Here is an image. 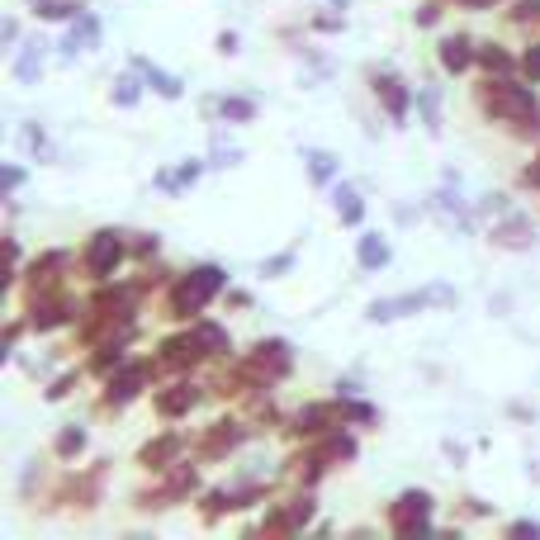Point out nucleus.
<instances>
[{
	"label": "nucleus",
	"mask_w": 540,
	"mask_h": 540,
	"mask_svg": "<svg viewBox=\"0 0 540 540\" xmlns=\"http://www.w3.org/2000/svg\"><path fill=\"white\" fill-rule=\"evenodd\" d=\"M479 105L484 114H493L498 124H517L522 133H540V105L531 86H517L512 76H488L479 90Z\"/></svg>",
	"instance_id": "nucleus-1"
},
{
	"label": "nucleus",
	"mask_w": 540,
	"mask_h": 540,
	"mask_svg": "<svg viewBox=\"0 0 540 540\" xmlns=\"http://www.w3.org/2000/svg\"><path fill=\"white\" fill-rule=\"evenodd\" d=\"M223 285H228L223 266H195V270H185L176 285H171V294H166V313H171V318H195L199 308L209 304V299H214Z\"/></svg>",
	"instance_id": "nucleus-2"
},
{
	"label": "nucleus",
	"mask_w": 540,
	"mask_h": 540,
	"mask_svg": "<svg viewBox=\"0 0 540 540\" xmlns=\"http://www.w3.org/2000/svg\"><path fill=\"white\" fill-rule=\"evenodd\" d=\"M450 308L455 304V289L450 285H427L417 289V294H398V299H375L370 304V323H394V318H408V313H422V308Z\"/></svg>",
	"instance_id": "nucleus-3"
},
{
	"label": "nucleus",
	"mask_w": 540,
	"mask_h": 540,
	"mask_svg": "<svg viewBox=\"0 0 540 540\" xmlns=\"http://www.w3.org/2000/svg\"><path fill=\"white\" fill-rule=\"evenodd\" d=\"M389 526L394 536H417V531H432V493L422 488H408L389 503Z\"/></svg>",
	"instance_id": "nucleus-4"
},
{
	"label": "nucleus",
	"mask_w": 540,
	"mask_h": 540,
	"mask_svg": "<svg viewBox=\"0 0 540 540\" xmlns=\"http://www.w3.org/2000/svg\"><path fill=\"white\" fill-rule=\"evenodd\" d=\"M119 261H124V237L114 233V228H100V233H90L86 256H81L86 275H95V280H109V275L119 270Z\"/></svg>",
	"instance_id": "nucleus-5"
},
{
	"label": "nucleus",
	"mask_w": 540,
	"mask_h": 540,
	"mask_svg": "<svg viewBox=\"0 0 540 540\" xmlns=\"http://www.w3.org/2000/svg\"><path fill=\"white\" fill-rule=\"evenodd\" d=\"M242 375L247 379H256L261 389L266 384H275V379H285L289 375V342H256V351H252V360L242 365Z\"/></svg>",
	"instance_id": "nucleus-6"
},
{
	"label": "nucleus",
	"mask_w": 540,
	"mask_h": 540,
	"mask_svg": "<svg viewBox=\"0 0 540 540\" xmlns=\"http://www.w3.org/2000/svg\"><path fill=\"white\" fill-rule=\"evenodd\" d=\"M370 86H375V100H379V105L389 109V119H394V124H403V119H408V105H413V90L403 86L394 72H379Z\"/></svg>",
	"instance_id": "nucleus-7"
},
{
	"label": "nucleus",
	"mask_w": 540,
	"mask_h": 540,
	"mask_svg": "<svg viewBox=\"0 0 540 540\" xmlns=\"http://www.w3.org/2000/svg\"><path fill=\"white\" fill-rule=\"evenodd\" d=\"M143 384H147V365H119V375L109 379L105 403L109 408H124V403H133V398L143 394Z\"/></svg>",
	"instance_id": "nucleus-8"
},
{
	"label": "nucleus",
	"mask_w": 540,
	"mask_h": 540,
	"mask_svg": "<svg viewBox=\"0 0 540 540\" xmlns=\"http://www.w3.org/2000/svg\"><path fill=\"white\" fill-rule=\"evenodd\" d=\"M90 48H100V19L90 15V10H81V15L72 19L67 38H62V53L76 57V53H90Z\"/></svg>",
	"instance_id": "nucleus-9"
},
{
	"label": "nucleus",
	"mask_w": 540,
	"mask_h": 540,
	"mask_svg": "<svg viewBox=\"0 0 540 540\" xmlns=\"http://www.w3.org/2000/svg\"><path fill=\"white\" fill-rule=\"evenodd\" d=\"M493 242H498V247H507V252H526V247L536 242V228H531L522 214H507L503 223L493 228Z\"/></svg>",
	"instance_id": "nucleus-10"
},
{
	"label": "nucleus",
	"mask_w": 540,
	"mask_h": 540,
	"mask_svg": "<svg viewBox=\"0 0 540 540\" xmlns=\"http://www.w3.org/2000/svg\"><path fill=\"white\" fill-rule=\"evenodd\" d=\"M199 403V384H190V379H176L171 389H162L157 394V413L162 417H180V413H190Z\"/></svg>",
	"instance_id": "nucleus-11"
},
{
	"label": "nucleus",
	"mask_w": 540,
	"mask_h": 540,
	"mask_svg": "<svg viewBox=\"0 0 540 540\" xmlns=\"http://www.w3.org/2000/svg\"><path fill=\"white\" fill-rule=\"evenodd\" d=\"M133 72H143V81L157 90L162 100H180V95H185V81L171 76V72H162V67H157V62H147V57H133Z\"/></svg>",
	"instance_id": "nucleus-12"
},
{
	"label": "nucleus",
	"mask_w": 540,
	"mask_h": 540,
	"mask_svg": "<svg viewBox=\"0 0 540 540\" xmlns=\"http://www.w3.org/2000/svg\"><path fill=\"white\" fill-rule=\"evenodd\" d=\"M469 62H479V48L469 43L465 34H450V38H441V67L446 72H469Z\"/></svg>",
	"instance_id": "nucleus-13"
},
{
	"label": "nucleus",
	"mask_w": 540,
	"mask_h": 540,
	"mask_svg": "<svg viewBox=\"0 0 540 540\" xmlns=\"http://www.w3.org/2000/svg\"><path fill=\"white\" fill-rule=\"evenodd\" d=\"M76 313H72V304H67V299H43V294H38L34 299V318H29V323H34V332H48V327H62V323H72Z\"/></svg>",
	"instance_id": "nucleus-14"
},
{
	"label": "nucleus",
	"mask_w": 540,
	"mask_h": 540,
	"mask_svg": "<svg viewBox=\"0 0 540 540\" xmlns=\"http://www.w3.org/2000/svg\"><path fill=\"white\" fill-rule=\"evenodd\" d=\"M162 365H171V370H185V365H199L204 360V351H199V342L185 332V337H171V342H162Z\"/></svg>",
	"instance_id": "nucleus-15"
},
{
	"label": "nucleus",
	"mask_w": 540,
	"mask_h": 540,
	"mask_svg": "<svg viewBox=\"0 0 540 540\" xmlns=\"http://www.w3.org/2000/svg\"><path fill=\"white\" fill-rule=\"evenodd\" d=\"M38 76H43V43H24L15 57V81L19 86H38Z\"/></svg>",
	"instance_id": "nucleus-16"
},
{
	"label": "nucleus",
	"mask_w": 540,
	"mask_h": 540,
	"mask_svg": "<svg viewBox=\"0 0 540 540\" xmlns=\"http://www.w3.org/2000/svg\"><path fill=\"white\" fill-rule=\"evenodd\" d=\"M389 256H394V252H389V242H384L379 233H365V237L356 242L360 270H384V266H389Z\"/></svg>",
	"instance_id": "nucleus-17"
},
{
	"label": "nucleus",
	"mask_w": 540,
	"mask_h": 540,
	"mask_svg": "<svg viewBox=\"0 0 540 540\" xmlns=\"http://www.w3.org/2000/svg\"><path fill=\"white\" fill-rule=\"evenodd\" d=\"M180 446H185L180 436H162V441H147V446L138 450V465H143V469H166V460H176Z\"/></svg>",
	"instance_id": "nucleus-18"
},
{
	"label": "nucleus",
	"mask_w": 540,
	"mask_h": 540,
	"mask_svg": "<svg viewBox=\"0 0 540 540\" xmlns=\"http://www.w3.org/2000/svg\"><path fill=\"white\" fill-rule=\"evenodd\" d=\"M199 176H204V162H180L176 171H162V176H157V190H166V195H180V190H190Z\"/></svg>",
	"instance_id": "nucleus-19"
},
{
	"label": "nucleus",
	"mask_w": 540,
	"mask_h": 540,
	"mask_svg": "<svg viewBox=\"0 0 540 540\" xmlns=\"http://www.w3.org/2000/svg\"><path fill=\"white\" fill-rule=\"evenodd\" d=\"M242 427L237 422H214V432H209V441H204V455H223V450H237L242 446Z\"/></svg>",
	"instance_id": "nucleus-20"
},
{
	"label": "nucleus",
	"mask_w": 540,
	"mask_h": 540,
	"mask_svg": "<svg viewBox=\"0 0 540 540\" xmlns=\"http://www.w3.org/2000/svg\"><path fill=\"white\" fill-rule=\"evenodd\" d=\"M214 109L218 119H228V124H252L256 119V100H247V95H223Z\"/></svg>",
	"instance_id": "nucleus-21"
},
{
	"label": "nucleus",
	"mask_w": 540,
	"mask_h": 540,
	"mask_svg": "<svg viewBox=\"0 0 540 540\" xmlns=\"http://www.w3.org/2000/svg\"><path fill=\"white\" fill-rule=\"evenodd\" d=\"M190 337L199 342L204 356H223V351H228V332H223L218 323H195V327H190Z\"/></svg>",
	"instance_id": "nucleus-22"
},
{
	"label": "nucleus",
	"mask_w": 540,
	"mask_h": 540,
	"mask_svg": "<svg viewBox=\"0 0 540 540\" xmlns=\"http://www.w3.org/2000/svg\"><path fill=\"white\" fill-rule=\"evenodd\" d=\"M337 218H342L346 228H360V218H365V204H360V195L351 190V185H337Z\"/></svg>",
	"instance_id": "nucleus-23"
},
{
	"label": "nucleus",
	"mask_w": 540,
	"mask_h": 540,
	"mask_svg": "<svg viewBox=\"0 0 540 540\" xmlns=\"http://www.w3.org/2000/svg\"><path fill=\"white\" fill-rule=\"evenodd\" d=\"M304 162H308V176L318 180V185H327V180L337 176V157H332V152H323V147H308Z\"/></svg>",
	"instance_id": "nucleus-24"
},
{
	"label": "nucleus",
	"mask_w": 540,
	"mask_h": 540,
	"mask_svg": "<svg viewBox=\"0 0 540 540\" xmlns=\"http://www.w3.org/2000/svg\"><path fill=\"white\" fill-rule=\"evenodd\" d=\"M53 450L57 455H62V460H72V455H81V450H86V427H62V432H57V441H53Z\"/></svg>",
	"instance_id": "nucleus-25"
},
{
	"label": "nucleus",
	"mask_w": 540,
	"mask_h": 540,
	"mask_svg": "<svg viewBox=\"0 0 540 540\" xmlns=\"http://www.w3.org/2000/svg\"><path fill=\"white\" fill-rule=\"evenodd\" d=\"M479 62H484L488 76H512V57L498 48V43H488V48H479Z\"/></svg>",
	"instance_id": "nucleus-26"
},
{
	"label": "nucleus",
	"mask_w": 540,
	"mask_h": 540,
	"mask_svg": "<svg viewBox=\"0 0 540 540\" xmlns=\"http://www.w3.org/2000/svg\"><path fill=\"white\" fill-rule=\"evenodd\" d=\"M34 15L38 19H76L81 15V5H76V0H38Z\"/></svg>",
	"instance_id": "nucleus-27"
},
{
	"label": "nucleus",
	"mask_w": 540,
	"mask_h": 540,
	"mask_svg": "<svg viewBox=\"0 0 540 540\" xmlns=\"http://www.w3.org/2000/svg\"><path fill=\"white\" fill-rule=\"evenodd\" d=\"M138 76H143V72H138ZM138 76H119V81H114V105H119V109L138 105Z\"/></svg>",
	"instance_id": "nucleus-28"
},
{
	"label": "nucleus",
	"mask_w": 540,
	"mask_h": 540,
	"mask_svg": "<svg viewBox=\"0 0 540 540\" xmlns=\"http://www.w3.org/2000/svg\"><path fill=\"white\" fill-rule=\"evenodd\" d=\"M417 109H422V124L432 128H441V114H436V90H417Z\"/></svg>",
	"instance_id": "nucleus-29"
},
{
	"label": "nucleus",
	"mask_w": 540,
	"mask_h": 540,
	"mask_svg": "<svg viewBox=\"0 0 540 540\" xmlns=\"http://www.w3.org/2000/svg\"><path fill=\"white\" fill-rule=\"evenodd\" d=\"M522 72L531 76V81H540V43H531V48L522 53Z\"/></svg>",
	"instance_id": "nucleus-30"
},
{
	"label": "nucleus",
	"mask_w": 540,
	"mask_h": 540,
	"mask_svg": "<svg viewBox=\"0 0 540 540\" xmlns=\"http://www.w3.org/2000/svg\"><path fill=\"white\" fill-rule=\"evenodd\" d=\"M512 19H517V24H526V19H540V0H517V5H512Z\"/></svg>",
	"instance_id": "nucleus-31"
},
{
	"label": "nucleus",
	"mask_w": 540,
	"mask_h": 540,
	"mask_svg": "<svg viewBox=\"0 0 540 540\" xmlns=\"http://www.w3.org/2000/svg\"><path fill=\"white\" fill-rule=\"evenodd\" d=\"M346 422H375V408H365V403H342Z\"/></svg>",
	"instance_id": "nucleus-32"
},
{
	"label": "nucleus",
	"mask_w": 540,
	"mask_h": 540,
	"mask_svg": "<svg viewBox=\"0 0 540 540\" xmlns=\"http://www.w3.org/2000/svg\"><path fill=\"white\" fill-rule=\"evenodd\" d=\"M237 157H242L237 147H223V143H218V147H214V162H209V166H233Z\"/></svg>",
	"instance_id": "nucleus-33"
},
{
	"label": "nucleus",
	"mask_w": 540,
	"mask_h": 540,
	"mask_svg": "<svg viewBox=\"0 0 540 540\" xmlns=\"http://www.w3.org/2000/svg\"><path fill=\"white\" fill-rule=\"evenodd\" d=\"M507 536H540V522H512Z\"/></svg>",
	"instance_id": "nucleus-34"
},
{
	"label": "nucleus",
	"mask_w": 540,
	"mask_h": 540,
	"mask_svg": "<svg viewBox=\"0 0 540 540\" xmlns=\"http://www.w3.org/2000/svg\"><path fill=\"white\" fill-rule=\"evenodd\" d=\"M72 384H76V375H62L53 389H48V398H53V403H57V398H67V389H72Z\"/></svg>",
	"instance_id": "nucleus-35"
},
{
	"label": "nucleus",
	"mask_w": 540,
	"mask_h": 540,
	"mask_svg": "<svg viewBox=\"0 0 540 540\" xmlns=\"http://www.w3.org/2000/svg\"><path fill=\"white\" fill-rule=\"evenodd\" d=\"M19 185H24V171H19V166H5V190L15 195Z\"/></svg>",
	"instance_id": "nucleus-36"
},
{
	"label": "nucleus",
	"mask_w": 540,
	"mask_h": 540,
	"mask_svg": "<svg viewBox=\"0 0 540 540\" xmlns=\"http://www.w3.org/2000/svg\"><path fill=\"white\" fill-rule=\"evenodd\" d=\"M522 185H531V190H540V157H536V162H531V166H526V171H522Z\"/></svg>",
	"instance_id": "nucleus-37"
},
{
	"label": "nucleus",
	"mask_w": 540,
	"mask_h": 540,
	"mask_svg": "<svg viewBox=\"0 0 540 540\" xmlns=\"http://www.w3.org/2000/svg\"><path fill=\"white\" fill-rule=\"evenodd\" d=\"M289 266H294V256H275V261H266V266H261V270H266V275H275V270H289Z\"/></svg>",
	"instance_id": "nucleus-38"
},
{
	"label": "nucleus",
	"mask_w": 540,
	"mask_h": 540,
	"mask_svg": "<svg viewBox=\"0 0 540 540\" xmlns=\"http://www.w3.org/2000/svg\"><path fill=\"white\" fill-rule=\"evenodd\" d=\"M218 53H237V34H218Z\"/></svg>",
	"instance_id": "nucleus-39"
},
{
	"label": "nucleus",
	"mask_w": 540,
	"mask_h": 540,
	"mask_svg": "<svg viewBox=\"0 0 540 540\" xmlns=\"http://www.w3.org/2000/svg\"><path fill=\"white\" fill-rule=\"evenodd\" d=\"M436 15H441L436 5H422V15H417V24H436Z\"/></svg>",
	"instance_id": "nucleus-40"
},
{
	"label": "nucleus",
	"mask_w": 540,
	"mask_h": 540,
	"mask_svg": "<svg viewBox=\"0 0 540 540\" xmlns=\"http://www.w3.org/2000/svg\"><path fill=\"white\" fill-rule=\"evenodd\" d=\"M465 10H488V5H498V0H460Z\"/></svg>",
	"instance_id": "nucleus-41"
},
{
	"label": "nucleus",
	"mask_w": 540,
	"mask_h": 540,
	"mask_svg": "<svg viewBox=\"0 0 540 540\" xmlns=\"http://www.w3.org/2000/svg\"><path fill=\"white\" fill-rule=\"evenodd\" d=\"M332 5H337V10H346V5H351V0H332Z\"/></svg>",
	"instance_id": "nucleus-42"
}]
</instances>
